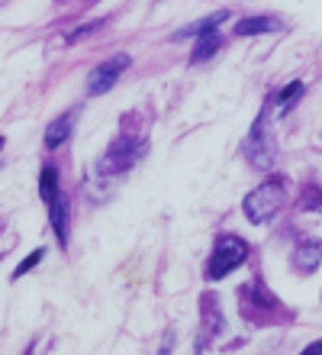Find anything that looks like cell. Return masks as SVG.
Instances as JSON below:
<instances>
[{
	"label": "cell",
	"mask_w": 322,
	"mask_h": 355,
	"mask_svg": "<svg viewBox=\"0 0 322 355\" xmlns=\"http://www.w3.org/2000/svg\"><path fill=\"white\" fill-rule=\"evenodd\" d=\"M284 204V181L280 178H271L265 184H258L249 197H245V216L251 223H267L271 216L280 210Z\"/></svg>",
	"instance_id": "cell-1"
},
{
	"label": "cell",
	"mask_w": 322,
	"mask_h": 355,
	"mask_svg": "<svg viewBox=\"0 0 322 355\" xmlns=\"http://www.w3.org/2000/svg\"><path fill=\"white\" fill-rule=\"evenodd\" d=\"M245 255H249V245L242 243L239 236H222L210 255V268H206L210 281L226 278L232 268H239V265L245 262Z\"/></svg>",
	"instance_id": "cell-2"
},
{
	"label": "cell",
	"mask_w": 322,
	"mask_h": 355,
	"mask_svg": "<svg viewBox=\"0 0 322 355\" xmlns=\"http://www.w3.org/2000/svg\"><path fill=\"white\" fill-rule=\"evenodd\" d=\"M142 152H145V142L136 139V136H123V139L113 142L110 152L103 155L100 168L107 171V175H120V171H129L138 159H142Z\"/></svg>",
	"instance_id": "cell-3"
},
{
	"label": "cell",
	"mask_w": 322,
	"mask_h": 355,
	"mask_svg": "<svg viewBox=\"0 0 322 355\" xmlns=\"http://www.w3.org/2000/svg\"><path fill=\"white\" fill-rule=\"evenodd\" d=\"M129 68V55H113L110 62H103L100 68H93V75L91 81H87V94H103V91H110L116 81H120V75Z\"/></svg>",
	"instance_id": "cell-4"
},
{
	"label": "cell",
	"mask_w": 322,
	"mask_h": 355,
	"mask_svg": "<svg viewBox=\"0 0 322 355\" xmlns=\"http://www.w3.org/2000/svg\"><path fill=\"white\" fill-rule=\"evenodd\" d=\"M48 207H52V230H55L58 243L68 245V230H71V226H68V220H71V204H68L64 197H55Z\"/></svg>",
	"instance_id": "cell-5"
},
{
	"label": "cell",
	"mask_w": 322,
	"mask_h": 355,
	"mask_svg": "<svg viewBox=\"0 0 322 355\" xmlns=\"http://www.w3.org/2000/svg\"><path fill=\"white\" fill-rule=\"evenodd\" d=\"M319 265V243H300L294 252V268L296 271H313Z\"/></svg>",
	"instance_id": "cell-6"
},
{
	"label": "cell",
	"mask_w": 322,
	"mask_h": 355,
	"mask_svg": "<svg viewBox=\"0 0 322 355\" xmlns=\"http://www.w3.org/2000/svg\"><path fill=\"white\" fill-rule=\"evenodd\" d=\"M274 29H280V23L274 17H249L235 26V33L239 36H251V33H274Z\"/></svg>",
	"instance_id": "cell-7"
},
{
	"label": "cell",
	"mask_w": 322,
	"mask_h": 355,
	"mask_svg": "<svg viewBox=\"0 0 322 355\" xmlns=\"http://www.w3.org/2000/svg\"><path fill=\"white\" fill-rule=\"evenodd\" d=\"M68 136H71V113L58 116V120L46 130V146H48V149H58V146H62Z\"/></svg>",
	"instance_id": "cell-8"
},
{
	"label": "cell",
	"mask_w": 322,
	"mask_h": 355,
	"mask_svg": "<svg viewBox=\"0 0 322 355\" xmlns=\"http://www.w3.org/2000/svg\"><path fill=\"white\" fill-rule=\"evenodd\" d=\"M39 197L46 200V204H52L58 197V171L55 168H42V178H39Z\"/></svg>",
	"instance_id": "cell-9"
},
{
	"label": "cell",
	"mask_w": 322,
	"mask_h": 355,
	"mask_svg": "<svg viewBox=\"0 0 322 355\" xmlns=\"http://www.w3.org/2000/svg\"><path fill=\"white\" fill-rule=\"evenodd\" d=\"M300 94H303V81H290V85H287L284 91H280L274 101H271V110H287V107H290V103H294Z\"/></svg>",
	"instance_id": "cell-10"
},
{
	"label": "cell",
	"mask_w": 322,
	"mask_h": 355,
	"mask_svg": "<svg viewBox=\"0 0 322 355\" xmlns=\"http://www.w3.org/2000/svg\"><path fill=\"white\" fill-rule=\"evenodd\" d=\"M222 19H226V13H213V17H206V19H200V23H193V26H187V29H181V33H175V39H184V36H193V33H213V29L220 26Z\"/></svg>",
	"instance_id": "cell-11"
},
{
	"label": "cell",
	"mask_w": 322,
	"mask_h": 355,
	"mask_svg": "<svg viewBox=\"0 0 322 355\" xmlns=\"http://www.w3.org/2000/svg\"><path fill=\"white\" fill-rule=\"evenodd\" d=\"M216 49H220V36H216V29H213V33H203V39L197 42V49H193V62H203V58L216 55Z\"/></svg>",
	"instance_id": "cell-12"
},
{
	"label": "cell",
	"mask_w": 322,
	"mask_h": 355,
	"mask_svg": "<svg viewBox=\"0 0 322 355\" xmlns=\"http://www.w3.org/2000/svg\"><path fill=\"white\" fill-rule=\"evenodd\" d=\"M42 255H46V252H42V249H36V252L29 255V259H23V262L17 265V271H13V275H17V278H23V275H26L29 268H36V265H39V259H42Z\"/></svg>",
	"instance_id": "cell-13"
},
{
	"label": "cell",
	"mask_w": 322,
	"mask_h": 355,
	"mask_svg": "<svg viewBox=\"0 0 322 355\" xmlns=\"http://www.w3.org/2000/svg\"><path fill=\"white\" fill-rule=\"evenodd\" d=\"M300 207H319V210H322V191H319V187H306Z\"/></svg>",
	"instance_id": "cell-14"
},
{
	"label": "cell",
	"mask_w": 322,
	"mask_h": 355,
	"mask_svg": "<svg viewBox=\"0 0 322 355\" xmlns=\"http://www.w3.org/2000/svg\"><path fill=\"white\" fill-rule=\"evenodd\" d=\"M300 355H322V343H313V346H306Z\"/></svg>",
	"instance_id": "cell-15"
},
{
	"label": "cell",
	"mask_w": 322,
	"mask_h": 355,
	"mask_svg": "<svg viewBox=\"0 0 322 355\" xmlns=\"http://www.w3.org/2000/svg\"><path fill=\"white\" fill-rule=\"evenodd\" d=\"M0 149H3V136H0Z\"/></svg>",
	"instance_id": "cell-16"
}]
</instances>
